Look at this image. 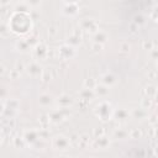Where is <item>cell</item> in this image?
Segmentation results:
<instances>
[{"mask_svg": "<svg viewBox=\"0 0 158 158\" xmlns=\"http://www.w3.org/2000/svg\"><path fill=\"white\" fill-rule=\"evenodd\" d=\"M22 137L25 138V141L27 142V144H31L36 139L40 138V132H38V130H26L22 133Z\"/></svg>", "mask_w": 158, "mask_h": 158, "instance_id": "19", "label": "cell"}, {"mask_svg": "<svg viewBox=\"0 0 158 158\" xmlns=\"http://www.w3.org/2000/svg\"><path fill=\"white\" fill-rule=\"evenodd\" d=\"M147 77H148V79H156L157 78V69H154V68H152V69H148V72H147Z\"/></svg>", "mask_w": 158, "mask_h": 158, "instance_id": "47", "label": "cell"}, {"mask_svg": "<svg viewBox=\"0 0 158 158\" xmlns=\"http://www.w3.org/2000/svg\"><path fill=\"white\" fill-rule=\"evenodd\" d=\"M12 11H16V12H31V9L25 1H19L17 4L14 5Z\"/></svg>", "mask_w": 158, "mask_h": 158, "instance_id": "26", "label": "cell"}, {"mask_svg": "<svg viewBox=\"0 0 158 158\" xmlns=\"http://www.w3.org/2000/svg\"><path fill=\"white\" fill-rule=\"evenodd\" d=\"M79 27H80V30L83 32L93 35V33H95L99 30V22L95 19H93V17H86V19L80 20Z\"/></svg>", "mask_w": 158, "mask_h": 158, "instance_id": "7", "label": "cell"}, {"mask_svg": "<svg viewBox=\"0 0 158 158\" xmlns=\"http://www.w3.org/2000/svg\"><path fill=\"white\" fill-rule=\"evenodd\" d=\"M112 137L116 139H126V138H128V131L122 128V127H117L114 130Z\"/></svg>", "mask_w": 158, "mask_h": 158, "instance_id": "25", "label": "cell"}, {"mask_svg": "<svg viewBox=\"0 0 158 158\" xmlns=\"http://www.w3.org/2000/svg\"><path fill=\"white\" fill-rule=\"evenodd\" d=\"M148 54H149L151 59L157 60V58H158V49H157V46H156V47H153L152 49H149V51H148Z\"/></svg>", "mask_w": 158, "mask_h": 158, "instance_id": "43", "label": "cell"}, {"mask_svg": "<svg viewBox=\"0 0 158 158\" xmlns=\"http://www.w3.org/2000/svg\"><path fill=\"white\" fill-rule=\"evenodd\" d=\"M143 136V132L141 128H132L128 131V137L132 138V139H138Z\"/></svg>", "mask_w": 158, "mask_h": 158, "instance_id": "30", "label": "cell"}, {"mask_svg": "<svg viewBox=\"0 0 158 158\" xmlns=\"http://www.w3.org/2000/svg\"><path fill=\"white\" fill-rule=\"evenodd\" d=\"M79 12L78 4H65L63 7V14L67 16H75Z\"/></svg>", "mask_w": 158, "mask_h": 158, "instance_id": "23", "label": "cell"}, {"mask_svg": "<svg viewBox=\"0 0 158 158\" xmlns=\"http://www.w3.org/2000/svg\"><path fill=\"white\" fill-rule=\"evenodd\" d=\"M51 146L53 149L56 151H59V152H63V151H67L72 147L70 142H69V138L63 136V135H57L52 138L51 141Z\"/></svg>", "mask_w": 158, "mask_h": 158, "instance_id": "6", "label": "cell"}, {"mask_svg": "<svg viewBox=\"0 0 158 158\" xmlns=\"http://www.w3.org/2000/svg\"><path fill=\"white\" fill-rule=\"evenodd\" d=\"M1 142H2V136L0 135V144H1Z\"/></svg>", "mask_w": 158, "mask_h": 158, "instance_id": "54", "label": "cell"}, {"mask_svg": "<svg viewBox=\"0 0 158 158\" xmlns=\"http://www.w3.org/2000/svg\"><path fill=\"white\" fill-rule=\"evenodd\" d=\"M157 44H156V42L154 41H149V40H144L143 42H142V48L143 49H146V51H149V49H152L153 47H156Z\"/></svg>", "mask_w": 158, "mask_h": 158, "instance_id": "36", "label": "cell"}, {"mask_svg": "<svg viewBox=\"0 0 158 158\" xmlns=\"http://www.w3.org/2000/svg\"><path fill=\"white\" fill-rule=\"evenodd\" d=\"M70 116V107H53L48 112L51 123H59Z\"/></svg>", "mask_w": 158, "mask_h": 158, "instance_id": "3", "label": "cell"}, {"mask_svg": "<svg viewBox=\"0 0 158 158\" xmlns=\"http://www.w3.org/2000/svg\"><path fill=\"white\" fill-rule=\"evenodd\" d=\"M5 102V110H10L11 112H16L20 109V101L16 98H7L4 100Z\"/></svg>", "mask_w": 158, "mask_h": 158, "instance_id": "17", "label": "cell"}, {"mask_svg": "<svg viewBox=\"0 0 158 158\" xmlns=\"http://www.w3.org/2000/svg\"><path fill=\"white\" fill-rule=\"evenodd\" d=\"M148 123L152 125V126H156L157 125V116L154 114L152 116H148Z\"/></svg>", "mask_w": 158, "mask_h": 158, "instance_id": "48", "label": "cell"}, {"mask_svg": "<svg viewBox=\"0 0 158 158\" xmlns=\"http://www.w3.org/2000/svg\"><path fill=\"white\" fill-rule=\"evenodd\" d=\"M141 94L146 98H149V99H156V95H157V88L154 85H147L144 86L142 90H141Z\"/></svg>", "mask_w": 158, "mask_h": 158, "instance_id": "24", "label": "cell"}, {"mask_svg": "<svg viewBox=\"0 0 158 158\" xmlns=\"http://www.w3.org/2000/svg\"><path fill=\"white\" fill-rule=\"evenodd\" d=\"M6 117L2 115V114H0V125H2V122H4V120H5Z\"/></svg>", "mask_w": 158, "mask_h": 158, "instance_id": "53", "label": "cell"}, {"mask_svg": "<svg viewBox=\"0 0 158 158\" xmlns=\"http://www.w3.org/2000/svg\"><path fill=\"white\" fill-rule=\"evenodd\" d=\"M139 27H141V26H138L137 23L131 22V23H130V32H131V33H138Z\"/></svg>", "mask_w": 158, "mask_h": 158, "instance_id": "46", "label": "cell"}, {"mask_svg": "<svg viewBox=\"0 0 158 158\" xmlns=\"http://www.w3.org/2000/svg\"><path fill=\"white\" fill-rule=\"evenodd\" d=\"M91 36H93V42L101 43V44H105V43L107 42V40H109V35H107L105 31L100 30V28H99L95 33H93Z\"/></svg>", "mask_w": 158, "mask_h": 158, "instance_id": "21", "label": "cell"}, {"mask_svg": "<svg viewBox=\"0 0 158 158\" xmlns=\"http://www.w3.org/2000/svg\"><path fill=\"white\" fill-rule=\"evenodd\" d=\"M5 111V102L4 100H0V114H4Z\"/></svg>", "mask_w": 158, "mask_h": 158, "instance_id": "50", "label": "cell"}, {"mask_svg": "<svg viewBox=\"0 0 158 158\" xmlns=\"http://www.w3.org/2000/svg\"><path fill=\"white\" fill-rule=\"evenodd\" d=\"M105 128L104 127H98V128H94V131H93V136H94V138H96V137H100V136H102V135H105Z\"/></svg>", "mask_w": 158, "mask_h": 158, "instance_id": "42", "label": "cell"}, {"mask_svg": "<svg viewBox=\"0 0 158 158\" xmlns=\"http://www.w3.org/2000/svg\"><path fill=\"white\" fill-rule=\"evenodd\" d=\"M38 102L42 107H51L54 104V98L49 93H42L38 96Z\"/></svg>", "mask_w": 158, "mask_h": 158, "instance_id": "15", "label": "cell"}, {"mask_svg": "<svg viewBox=\"0 0 158 158\" xmlns=\"http://www.w3.org/2000/svg\"><path fill=\"white\" fill-rule=\"evenodd\" d=\"M91 49H93V52H95V53L102 52V49H104V44H101V43H96V42H93V44H91Z\"/></svg>", "mask_w": 158, "mask_h": 158, "instance_id": "41", "label": "cell"}, {"mask_svg": "<svg viewBox=\"0 0 158 158\" xmlns=\"http://www.w3.org/2000/svg\"><path fill=\"white\" fill-rule=\"evenodd\" d=\"M96 80L95 79H93V78H88V79H85V81H84V88H89V89H94V86L96 85Z\"/></svg>", "mask_w": 158, "mask_h": 158, "instance_id": "39", "label": "cell"}, {"mask_svg": "<svg viewBox=\"0 0 158 158\" xmlns=\"http://www.w3.org/2000/svg\"><path fill=\"white\" fill-rule=\"evenodd\" d=\"M38 121H40V123L42 125V127H47V125H49V123H51V122H49L48 114H43V115H41V116H40V118H38Z\"/></svg>", "mask_w": 158, "mask_h": 158, "instance_id": "37", "label": "cell"}, {"mask_svg": "<svg viewBox=\"0 0 158 158\" xmlns=\"http://www.w3.org/2000/svg\"><path fill=\"white\" fill-rule=\"evenodd\" d=\"M118 51H120L121 53H130V51H131V44H130L128 42H121V43L118 44Z\"/></svg>", "mask_w": 158, "mask_h": 158, "instance_id": "34", "label": "cell"}, {"mask_svg": "<svg viewBox=\"0 0 158 158\" xmlns=\"http://www.w3.org/2000/svg\"><path fill=\"white\" fill-rule=\"evenodd\" d=\"M10 33H11V31H10L9 25H7L6 22L0 21V37H2V38L9 37V36H10Z\"/></svg>", "mask_w": 158, "mask_h": 158, "instance_id": "28", "label": "cell"}, {"mask_svg": "<svg viewBox=\"0 0 158 158\" xmlns=\"http://www.w3.org/2000/svg\"><path fill=\"white\" fill-rule=\"evenodd\" d=\"M12 14L10 5H1L0 6V17L5 19V17H10V15Z\"/></svg>", "mask_w": 158, "mask_h": 158, "instance_id": "31", "label": "cell"}, {"mask_svg": "<svg viewBox=\"0 0 158 158\" xmlns=\"http://www.w3.org/2000/svg\"><path fill=\"white\" fill-rule=\"evenodd\" d=\"M77 54V51L74 47L64 43L62 44L59 48H56V57L59 59V60H63V62H67V60H70L75 57Z\"/></svg>", "mask_w": 158, "mask_h": 158, "instance_id": "5", "label": "cell"}, {"mask_svg": "<svg viewBox=\"0 0 158 158\" xmlns=\"http://www.w3.org/2000/svg\"><path fill=\"white\" fill-rule=\"evenodd\" d=\"M12 146L15 148H19V149H23L26 146H27V142L25 141V138L22 136H15L12 138Z\"/></svg>", "mask_w": 158, "mask_h": 158, "instance_id": "27", "label": "cell"}, {"mask_svg": "<svg viewBox=\"0 0 158 158\" xmlns=\"http://www.w3.org/2000/svg\"><path fill=\"white\" fill-rule=\"evenodd\" d=\"M20 75H21V74H20L19 72H16L15 69H10L7 78H9V79H12V80H16V79H19V78H20Z\"/></svg>", "mask_w": 158, "mask_h": 158, "instance_id": "44", "label": "cell"}, {"mask_svg": "<svg viewBox=\"0 0 158 158\" xmlns=\"http://www.w3.org/2000/svg\"><path fill=\"white\" fill-rule=\"evenodd\" d=\"M25 2L30 6V9L32 10V9H37L40 5H41V2H42V0H25Z\"/></svg>", "mask_w": 158, "mask_h": 158, "instance_id": "38", "label": "cell"}, {"mask_svg": "<svg viewBox=\"0 0 158 158\" xmlns=\"http://www.w3.org/2000/svg\"><path fill=\"white\" fill-rule=\"evenodd\" d=\"M58 30H59L58 25H57V23H52V25L48 27V30H47V35H48L51 38H54V37L58 35Z\"/></svg>", "mask_w": 158, "mask_h": 158, "instance_id": "32", "label": "cell"}, {"mask_svg": "<svg viewBox=\"0 0 158 158\" xmlns=\"http://www.w3.org/2000/svg\"><path fill=\"white\" fill-rule=\"evenodd\" d=\"M31 54H32L33 60L42 62L52 57H56V48H49L44 42H38L32 47Z\"/></svg>", "mask_w": 158, "mask_h": 158, "instance_id": "2", "label": "cell"}, {"mask_svg": "<svg viewBox=\"0 0 158 158\" xmlns=\"http://www.w3.org/2000/svg\"><path fill=\"white\" fill-rule=\"evenodd\" d=\"M7 25L10 27V31L16 35H28L32 28V17L30 12L12 11V14L9 17Z\"/></svg>", "mask_w": 158, "mask_h": 158, "instance_id": "1", "label": "cell"}, {"mask_svg": "<svg viewBox=\"0 0 158 158\" xmlns=\"http://www.w3.org/2000/svg\"><path fill=\"white\" fill-rule=\"evenodd\" d=\"M78 96H79V102L81 104L83 107H86V105H89V102L93 100V98L95 96L93 89H89V88H83L79 93H78Z\"/></svg>", "mask_w": 158, "mask_h": 158, "instance_id": "10", "label": "cell"}, {"mask_svg": "<svg viewBox=\"0 0 158 158\" xmlns=\"http://www.w3.org/2000/svg\"><path fill=\"white\" fill-rule=\"evenodd\" d=\"M64 4H78L80 0H62Z\"/></svg>", "mask_w": 158, "mask_h": 158, "instance_id": "51", "label": "cell"}, {"mask_svg": "<svg viewBox=\"0 0 158 158\" xmlns=\"http://www.w3.org/2000/svg\"><path fill=\"white\" fill-rule=\"evenodd\" d=\"M19 1H25V0H19Z\"/></svg>", "mask_w": 158, "mask_h": 158, "instance_id": "55", "label": "cell"}, {"mask_svg": "<svg viewBox=\"0 0 158 158\" xmlns=\"http://www.w3.org/2000/svg\"><path fill=\"white\" fill-rule=\"evenodd\" d=\"M153 104H154V100H153V99H149V98H146V96H143L142 100H141V107L146 109L147 111H148L149 109H152Z\"/></svg>", "mask_w": 158, "mask_h": 158, "instance_id": "29", "label": "cell"}, {"mask_svg": "<svg viewBox=\"0 0 158 158\" xmlns=\"http://www.w3.org/2000/svg\"><path fill=\"white\" fill-rule=\"evenodd\" d=\"M93 91H94L95 96H98V98H106L109 95L110 88L104 85V84H101V83H96V85L94 86Z\"/></svg>", "mask_w": 158, "mask_h": 158, "instance_id": "18", "label": "cell"}, {"mask_svg": "<svg viewBox=\"0 0 158 158\" xmlns=\"http://www.w3.org/2000/svg\"><path fill=\"white\" fill-rule=\"evenodd\" d=\"M100 83L104 84V85H106V86H109V88H112L114 85H116L117 78H116V75L114 73L107 72V73H104L100 77Z\"/></svg>", "mask_w": 158, "mask_h": 158, "instance_id": "14", "label": "cell"}, {"mask_svg": "<svg viewBox=\"0 0 158 158\" xmlns=\"http://www.w3.org/2000/svg\"><path fill=\"white\" fill-rule=\"evenodd\" d=\"M81 40H83V31H81L80 27L78 26V27H75V28L73 30L72 35L68 36L65 43L69 44V46H72V47H74V48H77V47L81 43Z\"/></svg>", "mask_w": 158, "mask_h": 158, "instance_id": "9", "label": "cell"}, {"mask_svg": "<svg viewBox=\"0 0 158 158\" xmlns=\"http://www.w3.org/2000/svg\"><path fill=\"white\" fill-rule=\"evenodd\" d=\"M130 112H131V117L137 118V120H143V118L148 117V111L143 107H136V109L131 110Z\"/></svg>", "mask_w": 158, "mask_h": 158, "instance_id": "22", "label": "cell"}, {"mask_svg": "<svg viewBox=\"0 0 158 158\" xmlns=\"http://www.w3.org/2000/svg\"><path fill=\"white\" fill-rule=\"evenodd\" d=\"M9 98V90L5 86H0V100H5Z\"/></svg>", "mask_w": 158, "mask_h": 158, "instance_id": "45", "label": "cell"}, {"mask_svg": "<svg viewBox=\"0 0 158 158\" xmlns=\"http://www.w3.org/2000/svg\"><path fill=\"white\" fill-rule=\"evenodd\" d=\"M15 48H16L19 52H21V53H28V52H31V49H32V47H31L30 43L26 41V38H20V40H17V41L15 42Z\"/></svg>", "mask_w": 158, "mask_h": 158, "instance_id": "20", "label": "cell"}, {"mask_svg": "<svg viewBox=\"0 0 158 158\" xmlns=\"http://www.w3.org/2000/svg\"><path fill=\"white\" fill-rule=\"evenodd\" d=\"M57 77H58L57 68H54V67H47V68H43L42 74L40 77V80L42 83H49V81L54 80Z\"/></svg>", "mask_w": 158, "mask_h": 158, "instance_id": "11", "label": "cell"}, {"mask_svg": "<svg viewBox=\"0 0 158 158\" xmlns=\"http://www.w3.org/2000/svg\"><path fill=\"white\" fill-rule=\"evenodd\" d=\"M112 111L114 107L111 105V102L109 101H101L95 109H94V114L101 120V121H109L112 117Z\"/></svg>", "mask_w": 158, "mask_h": 158, "instance_id": "4", "label": "cell"}, {"mask_svg": "<svg viewBox=\"0 0 158 158\" xmlns=\"http://www.w3.org/2000/svg\"><path fill=\"white\" fill-rule=\"evenodd\" d=\"M89 143H90V137H89L86 133L79 136V143H78V147H79V146H80V147H86Z\"/></svg>", "mask_w": 158, "mask_h": 158, "instance_id": "33", "label": "cell"}, {"mask_svg": "<svg viewBox=\"0 0 158 158\" xmlns=\"http://www.w3.org/2000/svg\"><path fill=\"white\" fill-rule=\"evenodd\" d=\"M42 70H43V68L40 64V62H37V60H32L28 64H26V67H25V72L27 73V75L33 79H40Z\"/></svg>", "mask_w": 158, "mask_h": 158, "instance_id": "8", "label": "cell"}, {"mask_svg": "<svg viewBox=\"0 0 158 158\" xmlns=\"http://www.w3.org/2000/svg\"><path fill=\"white\" fill-rule=\"evenodd\" d=\"M54 102L59 106V107H72L74 100L69 94H62L59 95L57 99H54Z\"/></svg>", "mask_w": 158, "mask_h": 158, "instance_id": "13", "label": "cell"}, {"mask_svg": "<svg viewBox=\"0 0 158 158\" xmlns=\"http://www.w3.org/2000/svg\"><path fill=\"white\" fill-rule=\"evenodd\" d=\"M112 117L118 122H125L131 117V112L126 107H117V109H114Z\"/></svg>", "mask_w": 158, "mask_h": 158, "instance_id": "12", "label": "cell"}, {"mask_svg": "<svg viewBox=\"0 0 158 158\" xmlns=\"http://www.w3.org/2000/svg\"><path fill=\"white\" fill-rule=\"evenodd\" d=\"M91 146L95 147V148H101V149L107 148V147L110 146V138H109L106 135H102V136H100V137L94 138V142L91 143Z\"/></svg>", "mask_w": 158, "mask_h": 158, "instance_id": "16", "label": "cell"}, {"mask_svg": "<svg viewBox=\"0 0 158 158\" xmlns=\"http://www.w3.org/2000/svg\"><path fill=\"white\" fill-rule=\"evenodd\" d=\"M25 67H26V64L23 62H21V60H16L15 64H14V69L16 72H19L20 74H22L25 72Z\"/></svg>", "mask_w": 158, "mask_h": 158, "instance_id": "35", "label": "cell"}, {"mask_svg": "<svg viewBox=\"0 0 158 158\" xmlns=\"http://www.w3.org/2000/svg\"><path fill=\"white\" fill-rule=\"evenodd\" d=\"M9 72H10V69L5 64L0 63V78H7Z\"/></svg>", "mask_w": 158, "mask_h": 158, "instance_id": "40", "label": "cell"}, {"mask_svg": "<svg viewBox=\"0 0 158 158\" xmlns=\"http://www.w3.org/2000/svg\"><path fill=\"white\" fill-rule=\"evenodd\" d=\"M149 17L156 22L157 21V6H154L153 9H152V12L149 14Z\"/></svg>", "mask_w": 158, "mask_h": 158, "instance_id": "49", "label": "cell"}, {"mask_svg": "<svg viewBox=\"0 0 158 158\" xmlns=\"http://www.w3.org/2000/svg\"><path fill=\"white\" fill-rule=\"evenodd\" d=\"M10 4V0H0V6L1 5H9Z\"/></svg>", "mask_w": 158, "mask_h": 158, "instance_id": "52", "label": "cell"}]
</instances>
